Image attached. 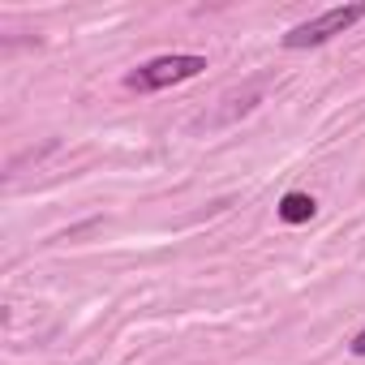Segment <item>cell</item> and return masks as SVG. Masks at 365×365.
<instances>
[{
	"instance_id": "1",
	"label": "cell",
	"mask_w": 365,
	"mask_h": 365,
	"mask_svg": "<svg viewBox=\"0 0 365 365\" xmlns=\"http://www.w3.org/2000/svg\"><path fill=\"white\" fill-rule=\"evenodd\" d=\"M207 69V56H194V52H172V56H155L146 65H138L125 86L129 91H163V86H176V82H190Z\"/></svg>"
},
{
	"instance_id": "2",
	"label": "cell",
	"mask_w": 365,
	"mask_h": 365,
	"mask_svg": "<svg viewBox=\"0 0 365 365\" xmlns=\"http://www.w3.org/2000/svg\"><path fill=\"white\" fill-rule=\"evenodd\" d=\"M361 18H365V5H335V9H327V14H318V18L301 22V26H292V31L284 35V48H288V52L322 48L327 39L344 35V31H348V26H356Z\"/></svg>"
},
{
	"instance_id": "3",
	"label": "cell",
	"mask_w": 365,
	"mask_h": 365,
	"mask_svg": "<svg viewBox=\"0 0 365 365\" xmlns=\"http://www.w3.org/2000/svg\"><path fill=\"white\" fill-rule=\"evenodd\" d=\"M314 211H318V202H314L309 194H284V198H279V220H284V224H309Z\"/></svg>"
},
{
	"instance_id": "4",
	"label": "cell",
	"mask_w": 365,
	"mask_h": 365,
	"mask_svg": "<svg viewBox=\"0 0 365 365\" xmlns=\"http://www.w3.org/2000/svg\"><path fill=\"white\" fill-rule=\"evenodd\" d=\"M348 348H352V352H356V356H365V331H356V335H352V344H348Z\"/></svg>"
}]
</instances>
